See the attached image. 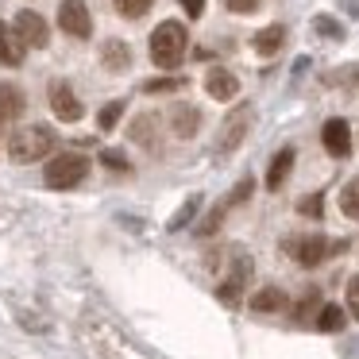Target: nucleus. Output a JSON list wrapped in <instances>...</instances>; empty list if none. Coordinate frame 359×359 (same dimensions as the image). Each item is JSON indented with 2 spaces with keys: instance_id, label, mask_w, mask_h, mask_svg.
<instances>
[{
  "instance_id": "nucleus-15",
  "label": "nucleus",
  "mask_w": 359,
  "mask_h": 359,
  "mask_svg": "<svg viewBox=\"0 0 359 359\" xmlns=\"http://www.w3.org/2000/svg\"><path fill=\"white\" fill-rule=\"evenodd\" d=\"M290 170H294V147H282L278 155H274L271 170H266V189H282V182L290 178Z\"/></svg>"
},
{
  "instance_id": "nucleus-26",
  "label": "nucleus",
  "mask_w": 359,
  "mask_h": 359,
  "mask_svg": "<svg viewBox=\"0 0 359 359\" xmlns=\"http://www.w3.org/2000/svg\"><path fill=\"white\" fill-rule=\"evenodd\" d=\"M297 212H302V217H320V212H325V197L320 194L302 197V201H297Z\"/></svg>"
},
{
  "instance_id": "nucleus-32",
  "label": "nucleus",
  "mask_w": 359,
  "mask_h": 359,
  "mask_svg": "<svg viewBox=\"0 0 359 359\" xmlns=\"http://www.w3.org/2000/svg\"><path fill=\"white\" fill-rule=\"evenodd\" d=\"M101 158H104V163H109V166H112V170H128V158H120V155H112V151H104V155H101Z\"/></svg>"
},
{
  "instance_id": "nucleus-17",
  "label": "nucleus",
  "mask_w": 359,
  "mask_h": 359,
  "mask_svg": "<svg viewBox=\"0 0 359 359\" xmlns=\"http://www.w3.org/2000/svg\"><path fill=\"white\" fill-rule=\"evenodd\" d=\"M251 309L255 313H278V309H286V294H282L278 286H263L251 297Z\"/></svg>"
},
{
  "instance_id": "nucleus-4",
  "label": "nucleus",
  "mask_w": 359,
  "mask_h": 359,
  "mask_svg": "<svg viewBox=\"0 0 359 359\" xmlns=\"http://www.w3.org/2000/svg\"><path fill=\"white\" fill-rule=\"evenodd\" d=\"M251 116H255L251 104H236V109L224 116V124H220V132H217V151L220 155H232V151L240 147V140L248 135V128H251Z\"/></svg>"
},
{
  "instance_id": "nucleus-22",
  "label": "nucleus",
  "mask_w": 359,
  "mask_h": 359,
  "mask_svg": "<svg viewBox=\"0 0 359 359\" xmlns=\"http://www.w3.org/2000/svg\"><path fill=\"white\" fill-rule=\"evenodd\" d=\"M317 313H320V294H317V290H305L302 302H297V309H294V317L297 320H309V317H317Z\"/></svg>"
},
{
  "instance_id": "nucleus-30",
  "label": "nucleus",
  "mask_w": 359,
  "mask_h": 359,
  "mask_svg": "<svg viewBox=\"0 0 359 359\" xmlns=\"http://www.w3.org/2000/svg\"><path fill=\"white\" fill-rule=\"evenodd\" d=\"M348 313H351V317L359 320V274H355V278L348 282Z\"/></svg>"
},
{
  "instance_id": "nucleus-23",
  "label": "nucleus",
  "mask_w": 359,
  "mask_h": 359,
  "mask_svg": "<svg viewBox=\"0 0 359 359\" xmlns=\"http://www.w3.org/2000/svg\"><path fill=\"white\" fill-rule=\"evenodd\" d=\"M174 89H186L182 78H151L143 81V93H174Z\"/></svg>"
},
{
  "instance_id": "nucleus-8",
  "label": "nucleus",
  "mask_w": 359,
  "mask_h": 359,
  "mask_svg": "<svg viewBox=\"0 0 359 359\" xmlns=\"http://www.w3.org/2000/svg\"><path fill=\"white\" fill-rule=\"evenodd\" d=\"M16 32H20V39L27 43V47H35V50H43L50 43V27H47V20L39 16V12H32V8H24L16 16Z\"/></svg>"
},
{
  "instance_id": "nucleus-33",
  "label": "nucleus",
  "mask_w": 359,
  "mask_h": 359,
  "mask_svg": "<svg viewBox=\"0 0 359 359\" xmlns=\"http://www.w3.org/2000/svg\"><path fill=\"white\" fill-rule=\"evenodd\" d=\"M4 124H8V120H4V112H0V135H4Z\"/></svg>"
},
{
  "instance_id": "nucleus-10",
  "label": "nucleus",
  "mask_w": 359,
  "mask_h": 359,
  "mask_svg": "<svg viewBox=\"0 0 359 359\" xmlns=\"http://www.w3.org/2000/svg\"><path fill=\"white\" fill-rule=\"evenodd\" d=\"M320 143H325V151L332 158H348L351 155V128H348V120H328V124L320 128Z\"/></svg>"
},
{
  "instance_id": "nucleus-9",
  "label": "nucleus",
  "mask_w": 359,
  "mask_h": 359,
  "mask_svg": "<svg viewBox=\"0 0 359 359\" xmlns=\"http://www.w3.org/2000/svg\"><path fill=\"white\" fill-rule=\"evenodd\" d=\"M24 55H27V43L20 39L16 24H4L0 20V66L16 70V66H24Z\"/></svg>"
},
{
  "instance_id": "nucleus-16",
  "label": "nucleus",
  "mask_w": 359,
  "mask_h": 359,
  "mask_svg": "<svg viewBox=\"0 0 359 359\" xmlns=\"http://www.w3.org/2000/svg\"><path fill=\"white\" fill-rule=\"evenodd\" d=\"M197 128H201V112H197L194 104H178V109H174V135L189 140V135H197Z\"/></svg>"
},
{
  "instance_id": "nucleus-11",
  "label": "nucleus",
  "mask_w": 359,
  "mask_h": 359,
  "mask_svg": "<svg viewBox=\"0 0 359 359\" xmlns=\"http://www.w3.org/2000/svg\"><path fill=\"white\" fill-rule=\"evenodd\" d=\"M205 93H209L212 101H232V97L240 93V81H236L232 70H224V66H212V70L205 74Z\"/></svg>"
},
{
  "instance_id": "nucleus-6",
  "label": "nucleus",
  "mask_w": 359,
  "mask_h": 359,
  "mask_svg": "<svg viewBox=\"0 0 359 359\" xmlns=\"http://www.w3.org/2000/svg\"><path fill=\"white\" fill-rule=\"evenodd\" d=\"M58 24H62V32L74 35V39H89L93 20H89L86 0H62V4H58Z\"/></svg>"
},
{
  "instance_id": "nucleus-21",
  "label": "nucleus",
  "mask_w": 359,
  "mask_h": 359,
  "mask_svg": "<svg viewBox=\"0 0 359 359\" xmlns=\"http://www.w3.org/2000/svg\"><path fill=\"white\" fill-rule=\"evenodd\" d=\"M120 116H124V101H109L101 109V116H97V128H101V132H112V128L120 124Z\"/></svg>"
},
{
  "instance_id": "nucleus-20",
  "label": "nucleus",
  "mask_w": 359,
  "mask_h": 359,
  "mask_svg": "<svg viewBox=\"0 0 359 359\" xmlns=\"http://www.w3.org/2000/svg\"><path fill=\"white\" fill-rule=\"evenodd\" d=\"M340 209H344V217L359 220V178H351L348 186L340 189Z\"/></svg>"
},
{
  "instance_id": "nucleus-2",
  "label": "nucleus",
  "mask_w": 359,
  "mask_h": 359,
  "mask_svg": "<svg viewBox=\"0 0 359 359\" xmlns=\"http://www.w3.org/2000/svg\"><path fill=\"white\" fill-rule=\"evenodd\" d=\"M47 151H55V132L47 124H24L8 143L12 163H39Z\"/></svg>"
},
{
  "instance_id": "nucleus-28",
  "label": "nucleus",
  "mask_w": 359,
  "mask_h": 359,
  "mask_svg": "<svg viewBox=\"0 0 359 359\" xmlns=\"http://www.w3.org/2000/svg\"><path fill=\"white\" fill-rule=\"evenodd\" d=\"M313 27H317L320 35H328V39H340V35H344L340 27H336V20H332V16H317V20H313Z\"/></svg>"
},
{
  "instance_id": "nucleus-12",
  "label": "nucleus",
  "mask_w": 359,
  "mask_h": 359,
  "mask_svg": "<svg viewBox=\"0 0 359 359\" xmlns=\"http://www.w3.org/2000/svg\"><path fill=\"white\" fill-rule=\"evenodd\" d=\"M248 274H251V259H236V266H232V274H228L224 282H220V290H217V297L224 305H240V290H243V282H248Z\"/></svg>"
},
{
  "instance_id": "nucleus-1",
  "label": "nucleus",
  "mask_w": 359,
  "mask_h": 359,
  "mask_svg": "<svg viewBox=\"0 0 359 359\" xmlns=\"http://www.w3.org/2000/svg\"><path fill=\"white\" fill-rule=\"evenodd\" d=\"M186 47H189V35L178 20H163V24L151 32V62H155L158 70H174V66L182 62V55H186Z\"/></svg>"
},
{
  "instance_id": "nucleus-27",
  "label": "nucleus",
  "mask_w": 359,
  "mask_h": 359,
  "mask_svg": "<svg viewBox=\"0 0 359 359\" xmlns=\"http://www.w3.org/2000/svg\"><path fill=\"white\" fill-rule=\"evenodd\" d=\"M259 4L263 0H224V8L236 12V16H248V12H259Z\"/></svg>"
},
{
  "instance_id": "nucleus-7",
  "label": "nucleus",
  "mask_w": 359,
  "mask_h": 359,
  "mask_svg": "<svg viewBox=\"0 0 359 359\" xmlns=\"http://www.w3.org/2000/svg\"><path fill=\"white\" fill-rule=\"evenodd\" d=\"M47 101H50V112H55L62 124H74V120H81V101L74 97V89L66 86V81H50Z\"/></svg>"
},
{
  "instance_id": "nucleus-31",
  "label": "nucleus",
  "mask_w": 359,
  "mask_h": 359,
  "mask_svg": "<svg viewBox=\"0 0 359 359\" xmlns=\"http://www.w3.org/2000/svg\"><path fill=\"white\" fill-rule=\"evenodd\" d=\"M182 8H186V16H201V12H205V0H182Z\"/></svg>"
},
{
  "instance_id": "nucleus-24",
  "label": "nucleus",
  "mask_w": 359,
  "mask_h": 359,
  "mask_svg": "<svg viewBox=\"0 0 359 359\" xmlns=\"http://www.w3.org/2000/svg\"><path fill=\"white\" fill-rule=\"evenodd\" d=\"M151 4H155V0H116V12H120L124 20H140L143 12L151 8Z\"/></svg>"
},
{
  "instance_id": "nucleus-18",
  "label": "nucleus",
  "mask_w": 359,
  "mask_h": 359,
  "mask_svg": "<svg viewBox=\"0 0 359 359\" xmlns=\"http://www.w3.org/2000/svg\"><path fill=\"white\" fill-rule=\"evenodd\" d=\"M0 112H4V120H16L20 112H24V93H20V86H0Z\"/></svg>"
},
{
  "instance_id": "nucleus-29",
  "label": "nucleus",
  "mask_w": 359,
  "mask_h": 359,
  "mask_svg": "<svg viewBox=\"0 0 359 359\" xmlns=\"http://www.w3.org/2000/svg\"><path fill=\"white\" fill-rule=\"evenodd\" d=\"M251 186H255V182H251V178H243V182H240V186H236V189H232V194H228V201H224V205H228V209H232V205H240V201H243V197H251Z\"/></svg>"
},
{
  "instance_id": "nucleus-5",
  "label": "nucleus",
  "mask_w": 359,
  "mask_h": 359,
  "mask_svg": "<svg viewBox=\"0 0 359 359\" xmlns=\"http://www.w3.org/2000/svg\"><path fill=\"white\" fill-rule=\"evenodd\" d=\"M332 251H344V240L340 243H332V240H325V236H297L294 243H290V255L297 259L302 266H317V263H325Z\"/></svg>"
},
{
  "instance_id": "nucleus-25",
  "label": "nucleus",
  "mask_w": 359,
  "mask_h": 359,
  "mask_svg": "<svg viewBox=\"0 0 359 359\" xmlns=\"http://www.w3.org/2000/svg\"><path fill=\"white\" fill-rule=\"evenodd\" d=\"M197 205H201V197H197V194H194V197H189V201H186V205H182V209H178V217H174V220H170V232H178V228H186V224H189V220H194V212H197Z\"/></svg>"
},
{
  "instance_id": "nucleus-14",
  "label": "nucleus",
  "mask_w": 359,
  "mask_h": 359,
  "mask_svg": "<svg viewBox=\"0 0 359 359\" xmlns=\"http://www.w3.org/2000/svg\"><path fill=\"white\" fill-rule=\"evenodd\" d=\"M101 58H104V70H109V74H120V70H128V66H132V50H128V43H120V39L104 43Z\"/></svg>"
},
{
  "instance_id": "nucleus-13",
  "label": "nucleus",
  "mask_w": 359,
  "mask_h": 359,
  "mask_svg": "<svg viewBox=\"0 0 359 359\" xmlns=\"http://www.w3.org/2000/svg\"><path fill=\"white\" fill-rule=\"evenodd\" d=\"M282 43H286V27H282V24H271V27H263V32L251 39V47H255V55L271 58V55H278V50H282Z\"/></svg>"
},
{
  "instance_id": "nucleus-19",
  "label": "nucleus",
  "mask_w": 359,
  "mask_h": 359,
  "mask_svg": "<svg viewBox=\"0 0 359 359\" xmlns=\"http://www.w3.org/2000/svg\"><path fill=\"white\" fill-rule=\"evenodd\" d=\"M344 320H348V313H344L340 305H320V313H317V328H320V332H340Z\"/></svg>"
},
{
  "instance_id": "nucleus-3",
  "label": "nucleus",
  "mask_w": 359,
  "mask_h": 359,
  "mask_svg": "<svg viewBox=\"0 0 359 359\" xmlns=\"http://www.w3.org/2000/svg\"><path fill=\"white\" fill-rule=\"evenodd\" d=\"M86 174H89V158L86 155H78V151H62V155H55L47 163V186L50 189H74L78 182H86Z\"/></svg>"
}]
</instances>
